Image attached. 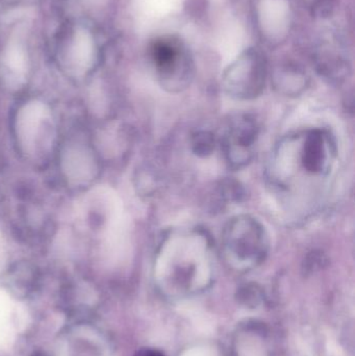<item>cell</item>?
Masks as SVG:
<instances>
[{
    "label": "cell",
    "mask_w": 355,
    "mask_h": 356,
    "mask_svg": "<svg viewBox=\"0 0 355 356\" xmlns=\"http://www.w3.org/2000/svg\"><path fill=\"white\" fill-rule=\"evenodd\" d=\"M335 138L327 129H312L288 136L271 160V179L286 191L302 182L325 180L337 161Z\"/></svg>",
    "instance_id": "cell-1"
},
{
    "label": "cell",
    "mask_w": 355,
    "mask_h": 356,
    "mask_svg": "<svg viewBox=\"0 0 355 356\" xmlns=\"http://www.w3.org/2000/svg\"><path fill=\"white\" fill-rule=\"evenodd\" d=\"M212 253V242L206 232L175 230L163 238L156 266L165 282H172L181 291H193L210 280Z\"/></svg>",
    "instance_id": "cell-2"
},
{
    "label": "cell",
    "mask_w": 355,
    "mask_h": 356,
    "mask_svg": "<svg viewBox=\"0 0 355 356\" xmlns=\"http://www.w3.org/2000/svg\"><path fill=\"white\" fill-rule=\"evenodd\" d=\"M270 241L266 229L248 215L231 218L221 234V255L231 269L248 272L264 263Z\"/></svg>",
    "instance_id": "cell-3"
},
{
    "label": "cell",
    "mask_w": 355,
    "mask_h": 356,
    "mask_svg": "<svg viewBox=\"0 0 355 356\" xmlns=\"http://www.w3.org/2000/svg\"><path fill=\"white\" fill-rule=\"evenodd\" d=\"M158 81L169 92L187 89L193 79L194 63L189 49L176 35L158 38L151 46Z\"/></svg>",
    "instance_id": "cell-4"
},
{
    "label": "cell",
    "mask_w": 355,
    "mask_h": 356,
    "mask_svg": "<svg viewBox=\"0 0 355 356\" xmlns=\"http://www.w3.org/2000/svg\"><path fill=\"white\" fill-rule=\"evenodd\" d=\"M268 77V62L258 48H248L233 60L222 76L224 91L239 100L262 95Z\"/></svg>",
    "instance_id": "cell-5"
},
{
    "label": "cell",
    "mask_w": 355,
    "mask_h": 356,
    "mask_svg": "<svg viewBox=\"0 0 355 356\" xmlns=\"http://www.w3.org/2000/svg\"><path fill=\"white\" fill-rule=\"evenodd\" d=\"M260 137V125L252 115L231 117L221 138V148L231 168L238 170L252 162Z\"/></svg>",
    "instance_id": "cell-6"
},
{
    "label": "cell",
    "mask_w": 355,
    "mask_h": 356,
    "mask_svg": "<svg viewBox=\"0 0 355 356\" xmlns=\"http://www.w3.org/2000/svg\"><path fill=\"white\" fill-rule=\"evenodd\" d=\"M273 83L279 93L298 96L308 87V76L297 65H283L273 74Z\"/></svg>",
    "instance_id": "cell-7"
},
{
    "label": "cell",
    "mask_w": 355,
    "mask_h": 356,
    "mask_svg": "<svg viewBox=\"0 0 355 356\" xmlns=\"http://www.w3.org/2000/svg\"><path fill=\"white\" fill-rule=\"evenodd\" d=\"M315 63L319 74L333 83H341L349 73V64L347 60L337 54L322 52L317 56Z\"/></svg>",
    "instance_id": "cell-8"
},
{
    "label": "cell",
    "mask_w": 355,
    "mask_h": 356,
    "mask_svg": "<svg viewBox=\"0 0 355 356\" xmlns=\"http://www.w3.org/2000/svg\"><path fill=\"white\" fill-rule=\"evenodd\" d=\"M191 147L194 154L200 158L210 156L216 148L215 136L210 131H197L192 135Z\"/></svg>",
    "instance_id": "cell-9"
},
{
    "label": "cell",
    "mask_w": 355,
    "mask_h": 356,
    "mask_svg": "<svg viewBox=\"0 0 355 356\" xmlns=\"http://www.w3.org/2000/svg\"><path fill=\"white\" fill-rule=\"evenodd\" d=\"M312 15L315 18L329 19L337 8V0H313Z\"/></svg>",
    "instance_id": "cell-10"
},
{
    "label": "cell",
    "mask_w": 355,
    "mask_h": 356,
    "mask_svg": "<svg viewBox=\"0 0 355 356\" xmlns=\"http://www.w3.org/2000/svg\"><path fill=\"white\" fill-rule=\"evenodd\" d=\"M240 298L246 305H258L261 300V290L256 286H246L240 291Z\"/></svg>",
    "instance_id": "cell-11"
},
{
    "label": "cell",
    "mask_w": 355,
    "mask_h": 356,
    "mask_svg": "<svg viewBox=\"0 0 355 356\" xmlns=\"http://www.w3.org/2000/svg\"><path fill=\"white\" fill-rule=\"evenodd\" d=\"M135 356H165L160 351L152 348H143L138 351Z\"/></svg>",
    "instance_id": "cell-12"
}]
</instances>
